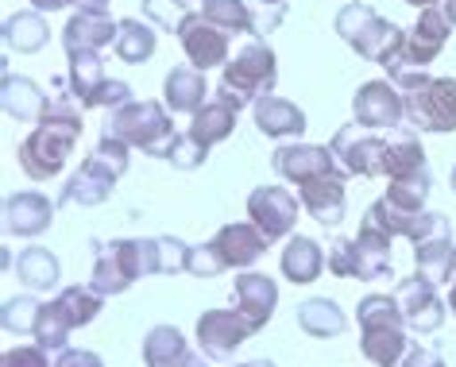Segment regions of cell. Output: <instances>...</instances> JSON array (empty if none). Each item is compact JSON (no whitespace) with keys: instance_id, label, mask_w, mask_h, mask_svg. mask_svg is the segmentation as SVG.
<instances>
[{"instance_id":"cell-37","label":"cell","mask_w":456,"mask_h":367,"mask_svg":"<svg viewBox=\"0 0 456 367\" xmlns=\"http://www.w3.org/2000/svg\"><path fill=\"white\" fill-rule=\"evenodd\" d=\"M70 332H74V321L70 314L62 309L59 298H51V302H43L39 309V321H36V344H43L47 352H62L66 348V340H70Z\"/></svg>"},{"instance_id":"cell-43","label":"cell","mask_w":456,"mask_h":367,"mask_svg":"<svg viewBox=\"0 0 456 367\" xmlns=\"http://www.w3.org/2000/svg\"><path fill=\"white\" fill-rule=\"evenodd\" d=\"M205 159H209V147H201L190 132H178V140H175V147H170L167 163H175V170H198Z\"/></svg>"},{"instance_id":"cell-51","label":"cell","mask_w":456,"mask_h":367,"mask_svg":"<svg viewBox=\"0 0 456 367\" xmlns=\"http://www.w3.org/2000/svg\"><path fill=\"white\" fill-rule=\"evenodd\" d=\"M74 8H109V0H74Z\"/></svg>"},{"instance_id":"cell-7","label":"cell","mask_w":456,"mask_h":367,"mask_svg":"<svg viewBox=\"0 0 456 367\" xmlns=\"http://www.w3.org/2000/svg\"><path fill=\"white\" fill-rule=\"evenodd\" d=\"M452 28L456 24L449 20V12H444V4L418 8V20H414V28L406 31L403 59H398L391 77L410 74V70H426L429 62H437L441 51H444V43H449V36H452Z\"/></svg>"},{"instance_id":"cell-33","label":"cell","mask_w":456,"mask_h":367,"mask_svg":"<svg viewBox=\"0 0 456 367\" xmlns=\"http://www.w3.org/2000/svg\"><path fill=\"white\" fill-rule=\"evenodd\" d=\"M155 47H159L155 24H147V20H135V16L132 20H120V36H117V43H112V51H117L120 62L143 66L155 54Z\"/></svg>"},{"instance_id":"cell-36","label":"cell","mask_w":456,"mask_h":367,"mask_svg":"<svg viewBox=\"0 0 456 367\" xmlns=\"http://www.w3.org/2000/svg\"><path fill=\"white\" fill-rule=\"evenodd\" d=\"M186 355H190V344L175 325H155L143 337V363L147 367H178Z\"/></svg>"},{"instance_id":"cell-18","label":"cell","mask_w":456,"mask_h":367,"mask_svg":"<svg viewBox=\"0 0 456 367\" xmlns=\"http://www.w3.org/2000/svg\"><path fill=\"white\" fill-rule=\"evenodd\" d=\"M120 36V24L109 16V8H77L62 28V47L70 51H105Z\"/></svg>"},{"instance_id":"cell-3","label":"cell","mask_w":456,"mask_h":367,"mask_svg":"<svg viewBox=\"0 0 456 367\" xmlns=\"http://www.w3.org/2000/svg\"><path fill=\"white\" fill-rule=\"evenodd\" d=\"M337 36L345 39L360 59L383 66L387 74H395L398 59H403L406 31L398 24H391V20H383L371 4H363V0H348V4L337 12Z\"/></svg>"},{"instance_id":"cell-25","label":"cell","mask_w":456,"mask_h":367,"mask_svg":"<svg viewBox=\"0 0 456 367\" xmlns=\"http://www.w3.org/2000/svg\"><path fill=\"white\" fill-rule=\"evenodd\" d=\"M325 267H329L325 248L317 244L314 236H298V232H294V236L287 240V248H282V256H279L282 279L294 282V286H310V282H317Z\"/></svg>"},{"instance_id":"cell-8","label":"cell","mask_w":456,"mask_h":367,"mask_svg":"<svg viewBox=\"0 0 456 367\" xmlns=\"http://www.w3.org/2000/svg\"><path fill=\"white\" fill-rule=\"evenodd\" d=\"M333 155L352 178H387V140L363 124H345L333 135Z\"/></svg>"},{"instance_id":"cell-14","label":"cell","mask_w":456,"mask_h":367,"mask_svg":"<svg viewBox=\"0 0 456 367\" xmlns=\"http://www.w3.org/2000/svg\"><path fill=\"white\" fill-rule=\"evenodd\" d=\"M271 167H275L279 178L294 182V186H305V182L322 178V175H333V170H340L333 147L325 143H282L275 159H271Z\"/></svg>"},{"instance_id":"cell-4","label":"cell","mask_w":456,"mask_h":367,"mask_svg":"<svg viewBox=\"0 0 456 367\" xmlns=\"http://www.w3.org/2000/svg\"><path fill=\"white\" fill-rule=\"evenodd\" d=\"M391 82L406 97V124L414 132L449 135L456 132V77H433L426 70L398 74Z\"/></svg>"},{"instance_id":"cell-1","label":"cell","mask_w":456,"mask_h":367,"mask_svg":"<svg viewBox=\"0 0 456 367\" xmlns=\"http://www.w3.org/2000/svg\"><path fill=\"white\" fill-rule=\"evenodd\" d=\"M82 105L74 101V94H54L51 105L43 109V117L36 120V128L24 135V143L16 147V163L31 182H51L54 175H62V167L70 163L77 140H82Z\"/></svg>"},{"instance_id":"cell-52","label":"cell","mask_w":456,"mask_h":367,"mask_svg":"<svg viewBox=\"0 0 456 367\" xmlns=\"http://www.w3.org/2000/svg\"><path fill=\"white\" fill-rule=\"evenodd\" d=\"M410 8H433V4H444V0H403Z\"/></svg>"},{"instance_id":"cell-29","label":"cell","mask_w":456,"mask_h":367,"mask_svg":"<svg viewBox=\"0 0 456 367\" xmlns=\"http://www.w3.org/2000/svg\"><path fill=\"white\" fill-rule=\"evenodd\" d=\"M421 170H429L426 147H421V140L414 135V128H410V124H403V128H395L391 140H387V182H395V178H414V175H421Z\"/></svg>"},{"instance_id":"cell-22","label":"cell","mask_w":456,"mask_h":367,"mask_svg":"<svg viewBox=\"0 0 456 367\" xmlns=\"http://www.w3.org/2000/svg\"><path fill=\"white\" fill-rule=\"evenodd\" d=\"M209 97H213V89L205 82V70H198V66H175L163 77V105L175 117H193Z\"/></svg>"},{"instance_id":"cell-40","label":"cell","mask_w":456,"mask_h":367,"mask_svg":"<svg viewBox=\"0 0 456 367\" xmlns=\"http://www.w3.org/2000/svg\"><path fill=\"white\" fill-rule=\"evenodd\" d=\"M39 309L43 302L31 294H20V298H8L4 309H0V325L12 337H24V332H36V321H39Z\"/></svg>"},{"instance_id":"cell-11","label":"cell","mask_w":456,"mask_h":367,"mask_svg":"<svg viewBox=\"0 0 456 367\" xmlns=\"http://www.w3.org/2000/svg\"><path fill=\"white\" fill-rule=\"evenodd\" d=\"M193 337H198V348L209 355V360H228V355H236V348H240L244 340L256 337V325L240 309H205L198 317Z\"/></svg>"},{"instance_id":"cell-15","label":"cell","mask_w":456,"mask_h":367,"mask_svg":"<svg viewBox=\"0 0 456 367\" xmlns=\"http://www.w3.org/2000/svg\"><path fill=\"white\" fill-rule=\"evenodd\" d=\"M348 170L340 167L333 170V175H322V178H314V182H305V186H298V201H302V209L305 216H314L317 224H340L345 221V209H348Z\"/></svg>"},{"instance_id":"cell-47","label":"cell","mask_w":456,"mask_h":367,"mask_svg":"<svg viewBox=\"0 0 456 367\" xmlns=\"http://www.w3.org/2000/svg\"><path fill=\"white\" fill-rule=\"evenodd\" d=\"M54 367H105V363H101V355L89 352V348H62Z\"/></svg>"},{"instance_id":"cell-20","label":"cell","mask_w":456,"mask_h":367,"mask_svg":"<svg viewBox=\"0 0 456 367\" xmlns=\"http://www.w3.org/2000/svg\"><path fill=\"white\" fill-rule=\"evenodd\" d=\"M352 244H356V279L360 282H379V279L391 274V244H395V236L387 232L383 224H375L371 216H363L360 232L352 236Z\"/></svg>"},{"instance_id":"cell-49","label":"cell","mask_w":456,"mask_h":367,"mask_svg":"<svg viewBox=\"0 0 456 367\" xmlns=\"http://www.w3.org/2000/svg\"><path fill=\"white\" fill-rule=\"evenodd\" d=\"M31 4H36L39 12H62V8H70L74 0H31Z\"/></svg>"},{"instance_id":"cell-56","label":"cell","mask_w":456,"mask_h":367,"mask_svg":"<svg viewBox=\"0 0 456 367\" xmlns=\"http://www.w3.org/2000/svg\"><path fill=\"white\" fill-rule=\"evenodd\" d=\"M264 8H287V0H259Z\"/></svg>"},{"instance_id":"cell-46","label":"cell","mask_w":456,"mask_h":367,"mask_svg":"<svg viewBox=\"0 0 456 367\" xmlns=\"http://www.w3.org/2000/svg\"><path fill=\"white\" fill-rule=\"evenodd\" d=\"M0 367H54L47 360V348L43 344H16L0 355Z\"/></svg>"},{"instance_id":"cell-35","label":"cell","mask_w":456,"mask_h":367,"mask_svg":"<svg viewBox=\"0 0 456 367\" xmlns=\"http://www.w3.org/2000/svg\"><path fill=\"white\" fill-rule=\"evenodd\" d=\"M198 12L228 36H256V8L248 0H201Z\"/></svg>"},{"instance_id":"cell-55","label":"cell","mask_w":456,"mask_h":367,"mask_svg":"<svg viewBox=\"0 0 456 367\" xmlns=\"http://www.w3.org/2000/svg\"><path fill=\"white\" fill-rule=\"evenodd\" d=\"M244 367H279V363H271V360H248Z\"/></svg>"},{"instance_id":"cell-41","label":"cell","mask_w":456,"mask_h":367,"mask_svg":"<svg viewBox=\"0 0 456 367\" xmlns=\"http://www.w3.org/2000/svg\"><path fill=\"white\" fill-rule=\"evenodd\" d=\"M140 4H143V20H147V24L163 28V31H170V36H178L182 20L193 12V8H186L182 0H140Z\"/></svg>"},{"instance_id":"cell-28","label":"cell","mask_w":456,"mask_h":367,"mask_svg":"<svg viewBox=\"0 0 456 367\" xmlns=\"http://www.w3.org/2000/svg\"><path fill=\"white\" fill-rule=\"evenodd\" d=\"M70 94L82 109H97V97L105 89V62H101V51H70Z\"/></svg>"},{"instance_id":"cell-39","label":"cell","mask_w":456,"mask_h":367,"mask_svg":"<svg viewBox=\"0 0 456 367\" xmlns=\"http://www.w3.org/2000/svg\"><path fill=\"white\" fill-rule=\"evenodd\" d=\"M429 190H433V178H429V170H421V175H414V178H395V182H387V193H383V198L391 201V205H398V209H406V213H426Z\"/></svg>"},{"instance_id":"cell-21","label":"cell","mask_w":456,"mask_h":367,"mask_svg":"<svg viewBox=\"0 0 456 367\" xmlns=\"http://www.w3.org/2000/svg\"><path fill=\"white\" fill-rule=\"evenodd\" d=\"M117 182H120V175H112V170L101 163L97 155H89L86 163L77 167L70 178H66L59 201H62V205H82V209H89V205L109 201L112 190H117Z\"/></svg>"},{"instance_id":"cell-58","label":"cell","mask_w":456,"mask_h":367,"mask_svg":"<svg viewBox=\"0 0 456 367\" xmlns=\"http://www.w3.org/2000/svg\"><path fill=\"white\" fill-rule=\"evenodd\" d=\"M182 4H186V8H193V4H201V0H182Z\"/></svg>"},{"instance_id":"cell-16","label":"cell","mask_w":456,"mask_h":367,"mask_svg":"<svg viewBox=\"0 0 456 367\" xmlns=\"http://www.w3.org/2000/svg\"><path fill=\"white\" fill-rule=\"evenodd\" d=\"M232 302L259 332V329H267V321L279 309V282L264 271H240L232 279Z\"/></svg>"},{"instance_id":"cell-53","label":"cell","mask_w":456,"mask_h":367,"mask_svg":"<svg viewBox=\"0 0 456 367\" xmlns=\"http://www.w3.org/2000/svg\"><path fill=\"white\" fill-rule=\"evenodd\" d=\"M449 309H452V317H456V279L449 282Z\"/></svg>"},{"instance_id":"cell-38","label":"cell","mask_w":456,"mask_h":367,"mask_svg":"<svg viewBox=\"0 0 456 367\" xmlns=\"http://www.w3.org/2000/svg\"><path fill=\"white\" fill-rule=\"evenodd\" d=\"M59 302H62L66 314H70L74 329H82V325H89V321H97L101 306H105V294L94 290V282H86V286L74 282V286H62L59 290Z\"/></svg>"},{"instance_id":"cell-45","label":"cell","mask_w":456,"mask_h":367,"mask_svg":"<svg viewBox=\"0 0 456 367\" xmlns=\"http://www.w3.org/2000/svg\"><path fill=\"white\" fill-rule=\"evenodd\" d=\"M325 259L337 279H356V244H352V236H337L333 244H329Z\"/></svg>"},{"instance_id":"cell-17","label":"cell","mask_w":456,"mask_h":367,"mask_svg":"<svg viewBox=\"0 0 456 367\" xmlns=\"http://www.w3.org/2000/svg\"><path fill=\"white\" fill-rule=\"evenodd\" d=\"M54 201L39 190H24V193H12L4 201V232L8 236H20V240H36L43 236L47 228L54 224Z\"/></svg>"},{"instance_id":"cell-54","label":"cell","mask_w":456,"mask_h":367,"mask_svg":"<svg viewBox=\"0 0 456 367\" xmlns=\"http://www.w3.org/2000/svg\"><path fill=\"white\" fill-rule=\"evenodd\" d=\"M444 12H449V20L456 24V0H444Z\"/></svg>"},{"instance_id":"cell-50","label":"cell","mask_w":456,"mask_h":367,"mask_svg":"<svg viewBox=\"0 0 456 367\" xmlns=\"http://www.w3.org/2000/svg\"><path fill=\"white\" fill-rule=\"evenodd\" d=\"M178 367H213V363H209V355H205V352H201V355H193V352H190V355H186V360H182Z\"/></svg>"},{"instance_id":"cell-42","label":"cell","mask_w":456,"mask_h":367,"mask_svg":"<svg viewBox=\"0 0 456 367\" xmlns=\"http://www.w3.org/2000/svg\"><path fill=\"white\" fill-rule=\"evenodd\" d=\"M193 279H216V274H224V259L221 251L213 248V240H205V244H193L190 248V267H186Z\"/></svg>"},{"instance_id":"cell-26","label":"cell","mask_w":456,"mask_h":367,"mask_svg":"<svg viewBox=\"0 0 456 367\" xmlns=\"http://www.w3.org/2000/svg\"><path fill=\"white\" fill-rule=\"evenodd\" d=\"M414 267H418V274H426V279L437 282V286L456 279V240H452L449 228L418 240L414 244Z\"/></svg>"},{"instance_id":"cell-44","label":"cell","mask_w":456,"mask_h":367,"mask_svg":"<svg viewBox=\"0 0 456 367\" xmlns=\"http://www.w3.org/2000/svg\"><path fill=\"white\" fill-rule=\"evenodd\" d=\"M159 240V274H178L190 267V244L178 236H155Z\"/></svg>"},{"instance_id":"cell-5","label":"cell","mask_w":456,"mask_h":367,"mask_svg":"<svg viewBox=\"0 0 456 367\" xmlns=\"http://www.w3.org/2000/svg\"><path fill=\"white\" fill-rule=\"evenodd\" d=\"M105 132L124 140L135 151L151 155V159H170V147H175L178 132H175V120H170V109L163 101H140L132 97L128 105L112 109L105 117Z\"/></svg>"},{"instance_id":"cell-9","label":"cell","mask_w":456,"mask_h":367,"mask_svg":"<svg viewBox=\"0 0 456 367\" xmlns=\"http://www.w3.org/2000/svg\"><path fill=\"white\" fill-rule=\"evenodd\" d=\"M244 209H248V221H252L271 244H275V240H290L294 228H298V213H305L302 201L294 198L287 186H256L248 193Z\"/></svg>"},{"instance_id":"cell-2","label":"cell","mask_w":456,"mask_h":367,"mask_svg":"<svg viewBox=\"0 0 456 367\" xmlns=\"http://www.w3.org/2000/svg\"><path fill=\"white\" fill-rule=\"evenodd\" d=\"M279 82V59L264 36H248V43L221 66V86L213 89L221 101H228L236 112L256 105L259 97L275 94Z\"/></svg>"},{"instance_id":"cell-57","label":"cell","mask_w":456,"mask_h":367,"mask_svg":"<svg viewBox=\"0 0 456 367\" xmlns=\"http://www.w3.org/2000/svg\"><path fill=\"white\" fill-rule=\"evenodd\" d=\"M449 186H452V193H456V167H452V175H449Z\"/></svg>"},{"instance_id":"cell-10","label":"cell","mask_w":456,"mask_h":367,"mask_svg":"<svg viewBox=\"0 0 456 367\" xmlns=\"http://www.w3.org/2000/svg\"><path fill=\"white\" fill-rule=\"evenodd\" d=\"M352 117L363 128L375 132H395L406 124V97L391 77H375V82H363L356 94H352Z\"/></svg>"},{"instance_id":"cell-27","label":"cell","mask_w":456,"mask_h":367,"mask_svg":"<svg viewBox=\"0 0 456 367\" xmlns=\"http://www.w3.org/2000/svg\"><path fill=\"white\" fill-rule=\"evenodd\" d=\"M236 117H240V112H236L232 105H228V101H221V97L213 94V97L205 101V105H201V109L190 117L186 132H190V135H193V140H198L201 147H209V151H213L216 143H224L228 135L236 132Z\"/></svg>"},{"instance_id":"cell-23","label":"cell","mask_w":456,"mask_h":367,"mask_svg":"<svg viewBox=\"0 0 456 367\" xmlns=\"http://www.w3.org/2000/svg\"><path fill=\"white\" fill-rule=\"evenodd\" d=\"M410 344L406 325H363L360 329V355L371 367H403Z\"/></svg>"},{"instance_id":"cell-34","label":"cell","mask_w":456,"mask_h":367,"mask_svg":"<svg viewBox=\"0 0 456 367\" xmlns=\"http://www.w3.org/2000/svg\"><path fill=\"white\" fill-rule=\"evenodd\" d=\"M47 39H51V28H47V20H43L39 8H31V12H16V16L4 20V43L12 51H20V54L43 51L47 47Z\"/></svg>"},{"instance_id":"cell-12","label":"cell","mask_w":456,"mask_h":367,"mask_svg":"<svg viewBox=\"0 0 456 367\" xmlns=\"http://www.w3.org/2000/svg\"><path fill=\"white\" fill-rule=\"evenodd\" d=\"M398 309L406 317L410 332H437L444 325V314H449V302H441L437 282H429L426 274H410L395 286Z\"/></svg>"},{"instance_id":"cell-6","label":"cell","mask_w":456,"mask_h":367,"mask_svg":"<svg viewBox=\"0 0 456 367\" xmlns=\"http://www.w3.org/2000/svg\"><path fill=\"white\" fill-rule=\"evenodd\" d=\"M151 274H159V240H109L97 244L89 282L105 298H117Z\"/></svg>"},{"instance_id":"cell-48","label":"cell","mask_w":456,"mask_h":367,"mask_svg":"<svg viewBox=\"0 0 456 367\" xmlns=\"http://www.w3.org/2000/svg\"><path fill=\"white\" fill-rule=\"evenodd\" d=\"M403 367H444V360L433 348H421V344H414V348L406 352V360Z\"/></svg>"},{"instance_id":"cell-19","label":"cell","mask_w":456,"mask_h":367,"mask_svg":"<svg viewBox=\"0 0 456 367\" xmlns=\"http://www.w3.org/2000/svg\"><path fill=\"white\" fill-rule=\"evenodd\" d=\"M267 244H271V240L259 232L252 221L221 224V228H216V236H213V248L221 251V259H224L228 271H248V267H256V263L264 259Z\"/></svg>"},{"instance_id":"cell-32","label":"cell","mask_w":456,"mask_h":367,"mask_svg":"<svg viewBox=\"0 0 456 367\" xmlns=\"http://www.w3.org/2000/svg\"><path fill=\"white\" fill-rule=\"evenodd\" d=\"M12 271H16V279L24 282L28 290H54V286H59V274H62L59 256L47 251V248H39V244H31V248L20 251L16 263H12Z\"/></svg>"},{"instance_id":"cell-30","label":"cell","mask_w":456,"mask_h":367,"mask_svg":"<svg viewBox=\"0 0 456 367\" xmlns=\"http://www.w3.org/2000/svg\"><path fill=\"white\" fill-rule=\"evenodd\" d=\"M0 105L12 120H39L43 109L51 105V97L39 89V82L31 77H20V74H4L0 82Z\"/></svg>"},{"instance_id":"cell-13","label":"cell","mask_w":456,"mask_h":367,"mask_svg":"<svg viewBox=\"0 0 456 367\" xmlns=\"http://www.w3.org/2000/svg\"><path fill=\"white\" fill-rule=\"evenodd\" d=\"M228 39L232 36L216 28L213 20H205L201 12H190L178 28V43L186 51V62L198 66V70H213V66H224L232 59V43Z\"/></svg>"},{"instance_id":"cell-24","label":"cell","mask_w":456,"mask_h":367,"mask_svg":"<svg viewBox=\"0 0 456 367\" xmlns=\"http://www.w3.org/2000/svg\"><path fill=\"white\" fill-rule=\"evenodd\" d=\"M252 117H256V128L259 135H267V140H298L305 132V112L294 105L287 97H259L252 105Z\"/></svg>"},{"instance_id":"cell-59","label":"cell","mask_w":456,"mask_h":367,"mask_svg":"<svg viewBox=\"0 0 456 367\" xmlns=\"http://www.w3.org/2000/svg\"><path fill=\"white\" fill-rule=\"evenodd\" d=\"M240 367H244V363H240Z\"/></svg>"},{"instance_id":"cell-31","label":"cell","mask_w":456,"mask_h":367,"mask_svg":"<svg viewBox=\"0 0 456 367\" xmlns=\"http://www.w3.org/2000/svg\"><path fill=\"white\" fill-rule=\"evenodd\" d=\"M294 317H298V329L305 332V337H314V340L340 337V332L348 329L345 309H340L333 298H305Z\"/></svg>"}]
</instances>
